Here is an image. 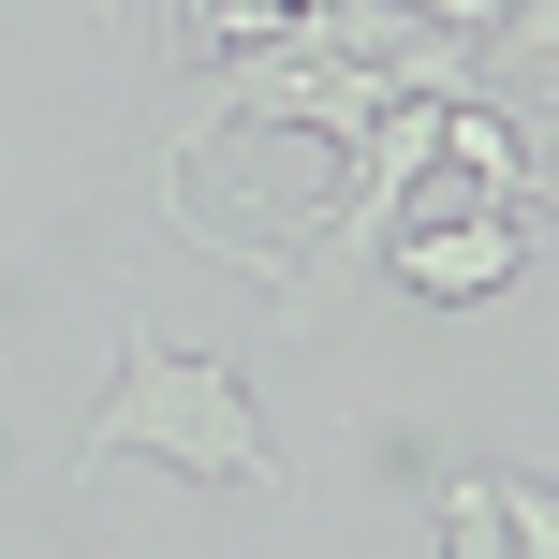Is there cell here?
<instances>
[{
  "label": "cell",
  "instance_id": "obj_1",
  "mask_svg": "<svg viewBox=\"0 0 559 559\" xmlns=\"http://www.w3.org/2000/svg\"><path fill=\"white\" fill-rule=\"evenodd\" d=\"M88 456H163V472H192V486H280V442H265L251 383L206 368V354H177V338H118Z\"/></svg>",
  "mask_w": 559,
  "mask_h": 559
},
{
  "label": "cell",
  "instance_id": "obj_2",
  "mask_svg": "<svg viewBox=\"0 0 559 559\" xmlns=\"http://www.w3.org/2000/svg\"><path fill=\"white\" fill-rule=\"evenodd\" d=\"M531 265V222H501V206H427V222H397V280H413L427 309H472V295H501V280Z\"/></svg>",
  "mask_w": 559,
  "mask_h": 559
},
{
  "label": "cell",
  "instance_id": "obj_3",
  "mask_svg": "<svg viewBox=\"0 0 559 559\" xmlns=\"http://www.w3.org/2000/svg\"><path fill=\"white\" fill-rule=\"evenodd\" d=\"M427 147H442L456 206H501V222H531V206H545V147H531V118H501L486 88H456V104H442V133H427Z\"/></svg>",
  "mask_w": 559,
  "mask_h": 559
},
{
  "label": "cell",
  "instance_id": "obj_4",
  "mask_svg": "<svg viewBox=\"0 0 559 559\" xmlns=\"http://www.w3.org/2000/svg\"><path fill=\"white\" fill-rule=\"evenodd\" d=\"M295 15H324V0H206V29H222V59H236V45H280Z\"/></svg>",
  "mask_w": 559,
  "mask_h": 559
}]
</instances>
